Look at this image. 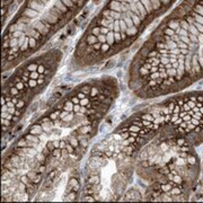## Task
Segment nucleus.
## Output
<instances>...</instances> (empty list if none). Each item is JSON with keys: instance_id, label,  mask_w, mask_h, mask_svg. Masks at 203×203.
<instances>
[{"instance_id": "nucleus-5", "label": "nucleus", "mask_w": 203, "mask_h": 203, "mask_svg": "<svg viewBox=\"0 0 203 203\" xmlns=\"http://www.w3.org/2000/svg\"><path fill=\"white\" fill-rule=\"evenodd\" d=\"M82 201H139L133 157L106 134L91 146L80 176Z\"/></svg>"}, {"instance_id": "nucleus-3", "label": "nucleus", "mask_w": 203, "mask_h": 203, "mask_svg": "<svg viewBox=\"0 0 203 203\" xmlns=\"http://www.w3.org/2000/svg\"><path fill=\"white\" fill-rule=\"evenodd\" d=\"M176 1L104 0L76 43L71 70L99 67L125 52Z\"/></svg>"}, {"instance_id": "nucleus-6", "label": "nucleus", "mask_w": 203, "mask_h": 203, "mask_svg": "<svg viewBox=\"0 0 203 203\" xmlns=\"http://www.w3.org/2000/svg\"><path fill=\"white\" fill-rule=\"evenodd\" d=\"M62 58L60 49L46 50L21 62L4 80L1 93L4 138L21 122L33 103L53 81Z\"/></svg>"}, {"instance_id": "nucleus-4", "label": "nucleus", "mask_w": 203, "mask_h": 203, "mask_svg": "<svg viewBox=\"0 0 203 203\" xmlns=\"http://www.w3.org/2000/svg\"><path fill=\"white\" fill-rule=\"evenodd\" d=\"M90 0H23L4 25L1 69L8 72L41 52Z\"/></svg>"}, {"instance_id": "nucleus-1", "label": "nucleus", "mask_w": 203, "mask_h": 203, "mask_svg": "<svg viewBox=\"0 0 203 203\" xmlns=\"http://www.w3.org/2000/svg\"><path fill=\"white\" fill-rule=\"evenodd\" d=\"M120 93L114 76L91 77L29 123L2 155V201L46 200L49 191L84 163Z\"/></svg>"}, {"instance_id": "nucleus-2", "label": "nucleus", "mask_w": 203, "mask_h": 203, "mask_svg": "<svg viewBox=\"0 0 203 203\" xmlns=\"http://www.w3.org/2000/svg\"><path fill=\"white\" fill-rule=\"evenodd\" d=\"M203 80V0H182L139 48L129 65V90L156 99Z\"/></svg>"}, {"instance_id": "nucleus-7", "label": "nucleus", "mask_w": 203, "mask_h": 203, "mask_svg": "<svg viewBox=\"0 0 203 203\" xmlns=\"http://www.w3.org/2000/svg\"><path fill=\"white\" fill-rule=\"evenodd\" d=\"M16 2L17 0H2V26L10 18L13 7H15Z\"/></svg>"}]
</instances>
